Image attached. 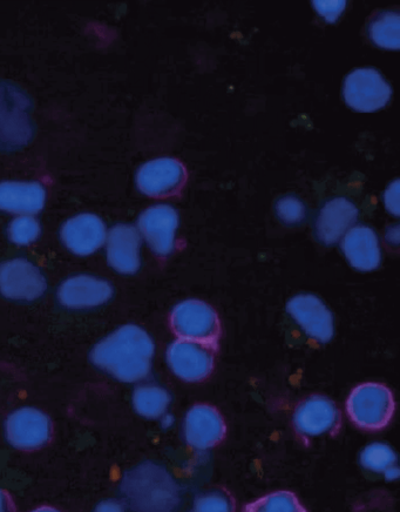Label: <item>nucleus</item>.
<instances>
[{
    "instance_id": "obj_29",
    "label": "nucleus",
    "mask_w": 400,
    "mask_h": 512,
    "mask_svg": "<svg viewBox=\"0 0 400 512\" xmlns=\"http://www.w3.org/2000/svg\"><path fill=\"white\" fill-rule=\"evenodd\" d=\"M94 512H125L124 505L118 501L107 500L97 505Z\"/></svg>"
},
{
    "instance_id": "obj_21",
    "label": "nucleus",
    "mask_w": 400,
    "mask_h": 512,
    "mask_svg": "<svg viewBox=\"0 0 400 512\" xmlns=\"http://www.w3.org/2000/svg\"><path fill=\"white\" fill-rule=\"evenodd\" d=\"M399 25L400 17L397 12H383L369 25V36L381 49L399 50Z\"/></svg>"
},
{
    "instance_id": "obj_20",
    "label": "nucleus",
    "mask_w": 400,
    "mask_h": 512,
    "mask_svg": "<svg viewBox=\"0 0 400 512\" xmlns=\"http://www.w3.org/2000/svg\"><path fill=\"white\" fill-rule=\"evenodd\" d=\"M132 401L135 412L145 419L155 420L166 414L172 397L157 384H142L135 388Z\"/></svg>"
},
{
    "instance_id": "obj_8",
    "label": "nucleus",
    "mask_w": 400,
    "mask_h": 512,
    "mask_svg": "<svg viewBox=\"0 0 400 512\" xmlns=\"http://www.w3.org/2000/svg\"><path fill=\"white\" fill-rule=\"evenodd\" d=\"M167 365L173 374L186 382L206 380L214 369V349L203 343L176 340L166 353Z\"/></svg>"
},
{
    "instance_id": "obj_24",
    "label": "nucleus",
    "mask_w": 400,
    "mask_h": 512,
    "mask_svg": "<svg viewBox=\"0 0 400 512\" xmlns=\"http://www.w3.org/2000/svg\"><path fill=\"white\" fill-rule=\"evenodd\" d=\"M397 456L391 447L384 443H372L361 454V463L365 469L375 473H385L396 466Z\"/></svg>"
},
{
    "instance_id": "obj_9",
    "label": "nucleus",
    "mask_w": 400,
    "mask_h": 512,
    "mask_svg": "<svg viewBox=\"0 0 400 512\" xmlns=\"http://www.w3.org/2000/svg\"><path fill=\"white\" fill-rule=\"evenodd\" d=\"M179 214L175 208L165 204L148 207L138 220L140 237L144 238L154 254L166 258L175 249Z\"/></svg>"
},
{
    "instance_id": "obj_26",
    "label": "nucleus",
    "mask_w": 400,
    "mask_h": 512,
    "mask_svg": "<svg viewBox=\"0 0 400 512\" xmlns=\"http://www.w3.org/2000/svg\"><path fill=\"white\" fill-rule=\"evenodd\" d=\"M275 211L277 217L283 224L294 226L301 224L307 215V210L302 200L295 197V195H287L276 202Z\"/></svg>"
},
{
    "instance_id": "obj_31",
    "label": "nucleus",
    "mask_w": 400,
    "mask_h": 512,
    "mask_svg": "<svg viewBox=\"0 0 400 512\" xmlns=\"http://www.w3.org/2000/svg\"><path fill=\"white\" fill-rule=\"evenodd\" d=\"M398 475H399V471H398L397 466L392 467L388 471H385V476H386V478H388V480H396Z\"/></svg>"
},
{
    "instance_id": "obj_23",
    "label": "nucleus",
    "mask_w": 400,
    "mask_h": 512,
    "mask_svg": "<svg viewBox=\"0 0 400 512\" xmlns=\"http://www.w3.org/2000/svg\"><path fill=\"white\" fill-rule=\"evenodd\" d=\"M42 234V226L33 215H19L8 227V237L12 244L30 246L35 244Z\"/></svg>"
},
{
    "instance_id": "obj_15",
    "label": "nucleus",
    "mask_w": 400,
    "mask_h": 512,
    "mask_svg": "<svg viewBox=\"0 0 400 512\" xmlns=\"http://www.w3.org/2000/svg\"><path fill=\"white\" fill-rule=\"evenodd\" d=\"M183 431L189 447L207 450L225 439L227 429L218 410L208 404H196L186 415Z\"/></svg>"
},
{
    "instance_id": "obj_5",
    "label": "nucleus",
    "mask_w": 400,
    "mask_h": 512,
    "mask_svg": "<svg viewBox=\"0 0 400 512\" xmlns=\"http://www.w3.org/2000/svg\"><path fill=\"white\" fill-rule=\"evenodd\" d=\"M343 97L352 110L371 113L390 103L392 89L375 69H357L345 79Z\"/></svg>"
},
{
    "instance_id": "obj_14",
    "label": "nucleus",
    "mask_w": 400,
    "mask_h": 512,
    "mask_svg": "<svg viewBox=\"0 0 400 512\" xmlns=\"http://www.w3.org/2000/svg\"><path fill=\"white\" fill-rule=\"evenodd\" d=\"M106 258L113 271L133 275L141 267V237L137 227L115 225L107 232Z\"/></svg>"
},
{
    "instance_id": "obj_4",
    "label": "nucleus",
    "mask_w": 400,
    "mask_h": 512,
    "mask_svg": "<svg viewBox=\"0 0 400 512\" xmlns=\"http://www.w3.org/2000/svg\"><path fill=\"white\" fill-rule=\"evenodd\" d=\"M171 327L181 340L214 346L221 334L218 314L208 303L186 300L178 303L171 314Z\"/></svg>"
},
{
    "instance_id": "obj_32",
    "label": "nucleus",
    "mask_w": 400,
    "mask_h": 512,
    "mask_svg": "<svg viewBox=\"0 0 400 512\" xmlns=\"http://www.w3.org/2000/svg\"><path fill=\"white\" fill-rule=\"evenodd\" d=\"M32 512H60L57 509L51 508V507H40L36 510H33Z\"/></svg>"
},
{
    "instance_id": "obj_13",
    "label": "nucleus",
    "mask_w": 400,
    "mask_h": 512,
    "mask_svg": "<svg viewBox=\"0 0 400 512\" xmlns=\"http://www.w3.org/2000/svg\"><path fill=\"white\" fill-rule=\"evenodd\" d=\"M112 298L110 282L88 274L71 276L60 285L58 291L61 305L76 311L103 306Z\"/></svg>"
},
{
    "instance_id": "obj_7",
    "label": "nucleus",
    "mask_w": 400,
    "mask_h": 512,
    "mask_svg": "<svg viewBox=\"0 0 400 512\" xmlns=\"http://www.w3.org/2000/svg\"><path fill=\"white\" fill-rule=\"evenodd\" d=\"M5 436L10 446L19 450L43 448L52 436L50 417L37 408L17 409L6 419Z\"/></svg>"
},
{
    "instance_id": "obj_16",
    "label": "nucleus",
    "mask_w": 400,
    "mask_h": 512,
    "mask_svg": "<svg viewBox=\"0 0 400 512\" xmlns=\"http://www.w3.org/2000/svg\"><path fill=\"white\" fill-rule=\"evenodd\" d=\"M336 404L324 396H311L298 404L294 414V426L298 434L318 437L332 433L340 423Z\"/></svg>"
},
{
    "instance_id": "obj_17",
    "label": "nucleus",
    "mask_w": 400,
    "mask_h": 512,
    "mask_svg": "<svg viewBox=\"0 0 400 512\" xmlns=\"http://www.w3.org/2000/svg\"><path fill=\"white\" fill-rule=\"evenodd\" d=\"M358 219L354 202L345 198L331 199L318 213L315 237L324 246H332L344 237Z\"/></svg>"
},
{
    "instance_id": "obj_25",
    "label": "nucleus",
    "mask_w": 400,
    "mask_h": 512,
    "mask_svg": "<svg viewBox=\"0 0 400 512\" xmlns=\"http://www.w3.org/2000/svg\"><path fill=\"white\" fill-rule=\"evenodd\" d=\"M233 498L225 491L212 490L195 498L193 507L188 512H234Z\"/></svg>"
},
{
    "instance_id": "obj_18",
    "label": "nucleus",
    "mask_w": 400,
    "mask_h": 512,
    "mask_svg": "<svg viewBox=\"0 0 400 512\" xmlns=\"http://www.w3.org/2000/svg\"><path fill=\"white\" fill-rule=\"evenodd\" d=\"M46 188L39 181H3L0 183V212L33 215L46 204Z\"/></svg>"
},
{
    "instance_id": "obj_6",
    "label": "nucleus",
    "mask_w": 400,
    "mask_h": 512,
    "mask_svg": "<svg viewBox=\"0 0 400 512\" xmlns=\"http://www.w3.org/2000/svg\"><path fill=\"white\" fill-rule=\"evenodd\" d=\"M47 281L42 269L26 259L0 264V294L13 301H36L45 294Z\"/></svg>"
},
{
    "instance_id": "obj_10",
    "label": "nucleus",
    "mask_w": 400,
    "mask_h": 512,
    "mask_svg": "<svg viewBox=\"0 0 400 512\" xmlns=\"http://www.w3.org/2000/svg\"><path fill=\"white\" fill-rule=\"evenodd\" d=\"M287 312L305 334L320 343L335 335V321L330 309L313 294H298L287 303Z\"/></svg>"
},
{
    "instance_id": "obj_30",
    "label": "nucleus",
    "mask_w": 400,
    "mask_h": 512,
    "mask_svg": "<svg viewBox=\"0 0 400 512\" xmlns=\"http://www.w3.org/2000/svg\"><path fill=\"white\" fill-rule=\"evenodd\" d=\"M0 512H16V505L8 491L0 489Z\"/></svg>"
},
{
    "instance_id": "obj_11",
    "label": "nucleus",
    "mask_w": 400,
    "mask_h": 512,
    "mask_svg": "<svg viewBox=\"0 0 400 512\" xmlns=\"http://www.w3.org/2000/svg\"><path fill=\"white\" fill-rule=\"evenodd\" d=\"M107 227L103 219L92 213H81L66 220L60 229L63 245L74 255L88 256L105 245Z\"/></svg>"
},
{
    "instance_id": "obj_27",
    "label": "nucleus",
    "mask_w": 400,
    "mask_h": 512,
    "mask_svg": "<svg viewBox=\"0 0 400 512\" xmlns=\"http://www.w3.org/2000/svg\"><path fill=\"white\" fill-rule=\"evenodd\" d=\"M315 10L318 15L327 20L328 23H335L338 18L342 15V12L347 6V2H313Z\"/></svg>"
},
{
    "instance_id": "obj_22",
    "label": "nucleus",
    "mask_w": 400,
    "mask_h": 512,
    "mask_svg": "<svg viewBox=\"0 0 400 512\" xmlns=\"http://www.w3.org/2000/svg\"><path fill=\"white\" fill-rule=\"evenodd\" d=\"M244 512H308L289 491L269 494L244 507Z\"/></svg>"
},
{
    "instance_id": "obj_2",
    "label": "nucleus",
    "mask_w": 400,
    "mask_h": 512,
    "mask_svg": "<svg viewBox=\"0 0 400 512\" xmlns=\"http://www.w3.org/2000/svg\"><path fill=\"white\" fill-rule=\"evenodd\" d=\"M120 493L134 512H176L181 503L179 484L166 468L153 462L128 470L122 477Z\"/></svg>"
},
{
    "instance_id": "obj_28",
    "label": "nucleus",
    "mask_w": 400,
    "mask_h": 512,
    "mask_svg": "<svg viewBox=\"0 0 400 512\" xmlns=\"http://www.w3.org/2000/svg\"><path fill=\"white\" fill-rule=\"evenodd\" d=\"M398 188H399V180H396L395 183H392L388 188V191L385 192V206L388 208L390 213L398 217Z\"/></svg>"
},
{
    "instance_id": "obj_3",
    "label": "nucleus",
    "mask_w": 400,
    "mask_h": 512,
    "mask_svg": "<svg viewBox=\"0 0 400 512\" xmlns=\"http://www.w3.org/2000/svg\"><path fill=\"white\" fill-rule=\"evenodd\" d=\"M396 404L391 390L381 383L369 382L352 390L347 412L352 423L364 430H381L391 422Z\"/></svg>"
},
{
    "instance_id": "obj_12",
    "label": "nucleus",
    "mask_w": 400,
    "mask_h": 512,
    "mask_svg": "<svg viewBox=\"0 0 400 512\" xmlns=\"http://www.w3.org/2000/svg\"><path fill=\"white\" fill-rule=\"evenodd\" d=\"M185 179L186 171L179 160L159 158L139 168L135 183L147 197L162 198L178 192Z\"/></svg>"
},
{
    "instance_id": "obj_19",
    "label": "nucleus",
    "mask_w": 400,
    "mask_h": 512,
    "mask_svg": "<svg viewBox=\"0 0 400 512\" xmlns=\"http://www.w3.org/2000/svg\"><path fill=\"white\" fill-rule=\"evenodd\" d=\"M342 251L351 267L361 272L375 271L382 264L378 235L368 226L349 229L342 241Z\"/></svg>"
},
{
    "instance_id": "obj_1",
    "label": "nucleus",
    "mask_w": 400,
    "mask_h": 512,
    "mask_svg": "<svg viewBox=\"0 0 400 512\" xmlns=\"http://www.w3.org/2000/svg\"><path fill=\"white\" fill-rule=\"evenodd\" d=\"M154 353L151 335L139 326L126 325L99 341L91 350L90 359L115 380L135 383L151 373Z\"/></svg>"
}]
</instances>
